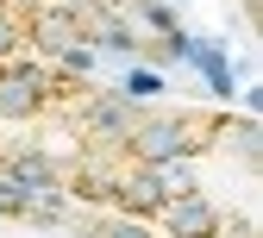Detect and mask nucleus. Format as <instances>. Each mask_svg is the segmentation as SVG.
<instances>
[{
  "label": "nucleus",
  "instance_id": "1",
  "mask_svg": "<svg viewBox=\"0 0 263 238\" xmlns=\"http://www.w3.org/2000/svg\"><path fill=\"white\" fill-rule=\"evenodd\" d=\"M0 238H163V232L144 219L88 207V200H69L57 188L0 182Z\"/></svg>",
  "mask_w": 263,
  "mask_h": 238
},
{
  "label": "nucleus",
  "instance_id": "2",
  "mask_svg": "<svg viewBox=\"0 0 263 238\" xmlns=\"http://www.w3.org/2000/svg\"><path fill=\"white\" fill-rule=\"evenodd\" d=\"M25 132H31V119L25 125H0V182H13V163L25 151Z\"/></svg>",
  "mask_w": 263,
  "mask_h": 238
}]
</instances>
